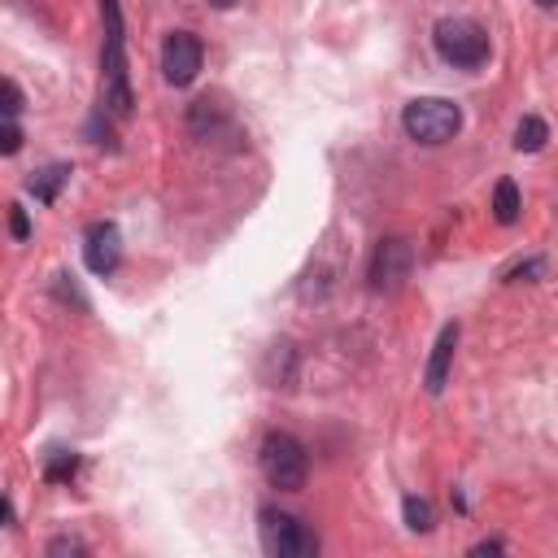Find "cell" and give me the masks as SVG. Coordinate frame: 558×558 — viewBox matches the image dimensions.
<instances>
[{
  "mask_svg": "<svg viewBox=\"0 0 558 558\" xmlns=\"http://www.w3.org/2000/svg\"><path fill=\"white\" fill-rule=\"evenodd\" d=\"M257 462H262V475H266L270 488H279V493H296V488H305L310 458H305V449H301L296 436H288V432H270V436L262 440Z\"/></svg>",
  "mask_w": 558,
  "mask_h": 558,
  "instance_id": "obj_1",
  "label": "cell"
},
{
  "mask_svg": "<svg viewBox=\"0 0 558 558\" xmlns=\"http://www.w3.org/2000/svg\"><path fill=\"white\" fill-rule=\"evenodd\" d=\"M401 126H405V135L418 140V144H445V140L458 135L462 109H458L453 100H445V96H418V100L405 105Z\"/></svg>",
  "mask_w": 558,
  "mask_h": 558,
  "instance_id": "obj_2",
  "label": "cell"
},
{
  "mask_svg": "<svg viewBox=\"0 0 558 558\" xmlns=\"http://www.w3.org/2000/svg\"><path fill=\"white\" fill-rule=\"evenodd\" d=\"M432 39H436L440 61H449L458 70H475V65L488 61V35L471 17H445V22H436V35Z\"/></svg>",
  "mask_w": 558,
  "mask_h": 558,
  "instance_id": "obj_3",
  "label": "cell"
},
{
  "mask_svg": "<svg viewBox=\"0 0 558 558\" xmlns=\"http://www.w3.org/2000/svg\"><path fill=\"white\" fill-rule=\"evenodd\" d=\"M257 527H262L266 554H275V558H310L318 549L314 532L296 514H288V510H262V523Z\"/></svg>",
  "mask_w": 558,
  "mask_h": 558,
  "instance_id": "obj_4",
  "label": "cell"
},
{
  "mask_svg": "<svg viewBox=\"0 0 558 558\" xmlns=\"http://www.w3.org/2000/svg\"><path fill=\"white\" fill-rule=\"evenodd\" d=\"M410 266H414V244L410 240H401V235L379 240V248L371 257V288L375 292H397L410 279Z\"/></svg>",
  "mask_w": 558,
  "mask_h": 558,
  "instance_id": "obj_5",
  "label": "cell"
},
{
  "mask_svg": "<svg viewBox=\"0 0 558 558\" xmlns=\"http://www.w3.org/2000/svg\"><path fill=\"white\" fill-rule=\"evenodd\" d=\"M201 61H205V48L192 31H170L166 35V48H161V70H166V83L174 87H187L196 74H201Z\"/></svg>",
  "mask_w": 558,
  "mask_h": 558,
  "instance_id": "obj_6",
  "label": "cell"
},
{
  "mask_svg": "<svg viewBox=\"0 0 558 558\" xmlns=\"http://www.w3.org/2000/svg\"><path fill=\"white\" fill-rule=\"evenodd\" d=\"M118 257H122V235H118V227H113V222H92V227H87V240H83V262H87V270H92V275H113Z\"/></svg>",
  "mask_w": 558,
  "mask_h": 558,
  "instance_id": "obj_7",
  "label": "cell"
},
{
  "mask_svg": "<svg viewBox=\"0 0 558 558\" xmlns=\"http://www.w3.org/2000/svg\"><path fill=\"white\" fill-rule=\"evenodd\" d=\"M453 349H458V323H445L436 344H432V362H427V392H440L445 379H449V362H453Z\"/></svg>",
  "mask_w": 558,
  "mask_h": 558,
  "instance_id": "obj_8",
  "label": "cell"
},
{
  "mask_svg": "<svg viewBox=\"0 0 558 558\" xmlns=\"http://www.w3.org/2000/svg\"><path fill=\"white\" fill-rule=\"evenodd\" d=\"M493 218H497L501 227H510V222L519 218V187H514L510 179H501L497 192H493Z\"/></svg>",
  "mask_w": 558,
  "mask_h": 558,
  "instance_id": "obj_9",
  "label": "cell"
},
{
  "mask_svg": "<svg viewBox=\"0 0 558 558\" xmlns=\"http://www.w3.org/2000/svg\"><path fill=\"white\" fill-rule=\"evenodd\" d=\"M545 135H549V131H545L541 118H523L519 131H514V148H519V153H536V148L545 144Z\"/></svg>",
  "mask_w": 558,
  "mask_h": 558,
  "instance_id": "obj_10",
  "label": "cell"
},
{
  "mask_svg": "<svg viewBox=\"0 0 558 558\" xmlns=\"http://www.w3.org/2000/svg\"><path fill=\"white\" fill-rule=\"evenodd\" d=\"M65 179H70V170H65V166H48V170H39V174L31 179V192H35L39 201H52V196H57V187H61Z\"/></svg>",
  "mask_w": 558,
  "mask_h": 558,
  "instance_id": "obj_11",
  "label": "cell"
},
{
  "mask_svg": "<svg viewBox=\"0 0 558 558\" xmlns=\"http://www.w3.org/2000/svg\"><path fill=\"white\" fill-rule=\"evenodd\" d=\"M401 510H405V527H410V532H427V527H432V506H427L423 497H405Z\"/></svg>",
  "mask_w": 558,
  "mask_h": 558,
  "instance_id": "obj_12",
  "label": "cell"
},
{
  "mask_svg": "<svg viewBox=\"0 0 558 558\" xmlns=\"http://www.w3.org/2000/svg\"><path fill=\"white\" fill-rule=\"evenodd\" d=\"M17 144H22V131H17V122H13V118H4V131H0V153H17Z\"/></svg>",
  "mask_w": 558,
  "mask_h": 558,
  "instance_id": "obj_13",
  "label": "cell"
},
{
  "mask_svg": "<svg viewBox=\"0 0 558 558\" xmlns=\"http://www.w3.org/2000/svg\"><path fill=\"white\" fill-rule=\"evenodd\" d=\"M9 231H13L17 240H26V235H31V222H26L22 205H9Z\"/></svg>",
  "mask_w": 558,
  "mask_h": 558,
  "instance_id": "obj_14",
  "label": "cell"
},
{
  "mask_svg": "<svg viewBox=\"0 0 558 558\" xmlns=\"http://www.w3.org/2000/svg\"><path fill=\"white\" fill-rule=\"evenodd\" d=\"M17 109H22V96H17V83H13V78H4V118H17Z\"/></svg>",
  "mask_w": 558,
  "mask_h": 558,
  "instance_id": "obj_15",
  "label": "cell"
},
{
  "mask_svg": "<svg viewBox=\"0 0 558 558\" xmlns=\"http://www.w3.org/2000/svg\"><path fill=\"white\" fill-rule=\"evenodd\" d=\"M74 466H78V458H74V453H65L61 462H52V466H48V480H70V475H74Z\"/></svg>",
  "mask_w": 558,
  "mask_h": 558,
  "instance_id": "obj_16",
  "label": "cell"
},
{
  "mask_svg": "<svg viewBox=\"0 0 558 558\" xmlns=\"http://www.w3.org/2000/svg\"><path fill=\"white\" fill-rule=\"evenodd\" d=\"M497 549H501V541H480L475 545V554H497Z\"/></svg>",
  "mask_w": 558,
  "mask_h": 558,
  "instance_id": "obj_17",
  "label": "cell"
},
{
  "mask_svg": "<svg viewBox=\"0 0 558 558\" xmlns=\"http://www.w3.org/2000/svg\"><path fill=\"white\" fill-rule=\"evenodd\" d=\"M214 9H231V4H240V0H209Z\"/></svg>",
  "mask_w": 558,
  "mask_h": 558,
  "instance_id": "obj_18",
  "label": "cell"
},
{
  "mask_svg": "<svg viewBox=\"0 0 558 558\" xmlns=\"http://www.w3.org/2000/svg\"><path fill=\"white\" fill-rule=\"evenodd\" d=\"M536 4H545V9H558V0H536Z\"/></svg>",
  "mask_w": 558,
  "mask_h": 558,
  "instance_id": "obj_19",
  "label": "cell"
}]
</instances>
